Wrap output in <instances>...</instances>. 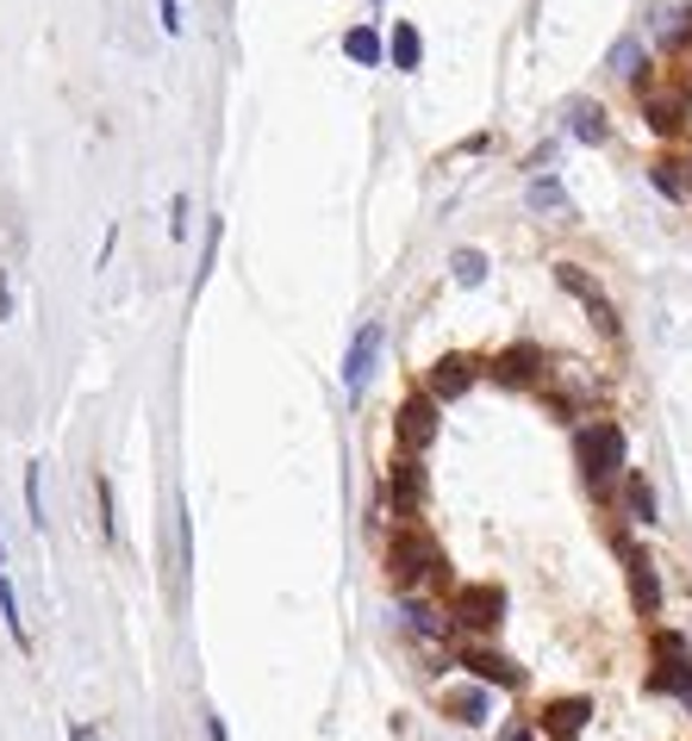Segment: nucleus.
Here are the masks:
<instances>
[{
  "label": "nucleus",
  "mask_w": 692,
  "mask_h": 741,
  "mask_svg": "<svg viewBox=\"0 0 692 741\" xmlns=\"http://www.w3.org/2000/svg\"><path fill=\"white\" fill-rule=\"evenodd\" d=\"M381 573H387V586H394L399 599H406V592H450L455 586V568H450V554H443V542H437L418 518L387 530Z\"/></svg>",
  "instance_id": "f257e3e1"
},
{
  "label": "nucleus",
  "mask_w": 692,
  "mask_h": 741,
  "mask_svg": "<svg viewBox=\"0 0 692 741\" xmlns=\"http://www.w3.org/2000/svg\"><path fill=\"white\" fill-rule=\"evenodd\" d=\"M574 467H580V486L593 493V505L618 499V480L630 467V436H623L618 417H587L574 431Z\"/></svg>",
  "instance_id": "f03ea898"
},
{
  "label": "nucleus",
  "mask_w": 692,
  "mask_h": 741,
  "mask_svg": "<svg viewBox=\"0 0 692 741\" xmlns=\"http://www.w3.org/2000/svg\"><path fill=\"white\" fill-rule=\"evenodd\" d=\"M424 499H431V474H424V462H418L412 448H399L394 462H387V474H381V493H375L368 523H375V530H381L387 518L406 523V518H418V511H424Z\"/></svg>",
  "instance_id": "7ed1b4c3"
},
{
  "label": "nucleus",
  "mask_w": 692,
  "mask_h": 741,
  "mask_svg": "<svg viewBox=\"0 0 692 741\" xmlns=\"http://www.w3.org/2000/svg\"><path fill=\"white\" fill-rule=\"evenodd\" d=\"M486 380L505 387V393H537L555 380V356L543 343H505L486 356Z\"/></svg>",
  "instance_id": "20e7f679"
},
{
  "label": "nucleus",
  "mask_w": 692,
  "mask_h": 741,
  "mask_svg": "<svg viewBox=\"0 0 692 741\" xmlns=\"http://www.w3.org/2000/svg\"><path fill=\"white\" fill-rule=\"evenodd\" d=\"M611 549H618V561H623V580H630V604H637V617H642V623H661V604H668V592H661L656 554L642 549L637 536H623V530H611Z\"/></svg>",
  "instance_id": "39448f33"
},
{
  "label": "nucleus",
  "mask_w": 692,
  "mask_h": 741,
  "mask_svg": "<svg viewBox=\"0 0 692 741\" xmlns=\"http://www.w3.org/2000/svg\"><path fill=\"white\" fill-rule=\"evenodd\" d=\"M455 667H462L468 679L493 686V691H524V686H531V673H524L518 660L505 655L493 636H468V642H455Z\"/></svg>",
  "instance_id": "423d86ee"
},
{
  "label": "nucleus",
  "mask_w": 692,
  "mask_h": 741,
  "mask_svg": "<svg viewBox=\"0 0 692 741\" xmlns=\"http://www.w3.org/2000/svg\"><path fill=\"white\" fill-rule=\"evenodd\" d=\"M450 617L462 636H500L505 623V586L493 580H468V586H450Z\"/></svg>",
  "instance_id": "0eeeda50"
},
{
  "label": "nucleus",
  "mask_w": 692,
  "mask_h": 741,
  "mask_svg": "<svg viewBox=\"0 0 692 741\" xmlns=\"http://www.w3.org/2000/svg\"><path fill=\"white\" fill-rule=\"evenodd\" d=\"M549 275H555V287H562V294H574V299H580V311L593 318V330H599L606 343H623L618 306H611V299H606V287H599V280H593L587 268H580V262H555Z\"/></svg>",
  "instance_id": "6e6552de"
},
{
  "label": "nucleus",
  "mask_w": 692,
  "mask_h": 741,
  "mask_svg": "<svg viewBox=\"0 0 692 741\" xmlns=\"http://www.w3.org/2000/svg\"><path fill=\"white\" fill-rule=\"evenodd\" d=\"M437 436H443V405H437V399L418 387V393H406V399L394 405V443L412 448V455H431Z\"/></svg>",
  "instance_id": "1a4fd4ad"
},
{
  "label": "nucleus",
  "mask_w": 692,
  "mask_h": 741,
  "mask_svg": "<svg viewBox=\"0 0 692 741\" xmlns=\"http://www.w3.org/2000/svg\"><path fill=\"white\" fill-rule=\"evenodd\" d=\"M637 106H642V125L656 131L661 144H674V138H686L692 131V87H649V94H637Z\"/></svg>",
  "instance_id": "9d476101"
},
{
  "label": "nucleus",
  "mask_w": 692,
  "mask_h": 741,
  "mask_svg": "<svg viewBox=\"0 0 692 741\" xmlns=\"http://www.w3.org/2000/svg\"><path fill=\"white\" fill-rule=\"evenodd\" d=\"M486 380V356H437L431 368H424V393L437 399V405H455V399H468L474 387Z\"/></svg>",
  "instance_id": "9b49d317"
},
{
  "label": "nucleus",
  "mask_w": 692,
  "mask_h": 741,
  "mask_svg": "<svg viewBox=\"0 0 692 741\" xmlns=\"http://www.w3.org/2000/svg\"><path fill=\"white\" fill-rule=\"evenodd\" d=\"M399 623H406V629H412L424 648L462 636V629H455V617H450V604H437V592H406V604H399Z\"/></svg>",
  "instance_id": "f8f14e48"
},
{
  "label": "nucleus",
  "mask_w": 692,
  "mask_h": 741,
  "mask_svg": "<svg viewBox=\"0 0 692 741\" xmlns=\"http://www.w3.org/2000/svg\"><path fill=\"white\" fill-rule=\"evenodd\" d=\"M593 717H599V705H593V698H549V705L537 710V729L549 741H580L593 729Z\"/></svg>",
  "instance_id": "ddd939ff"
},
{
  "label": "nucleus",
  "mask_w": 692,
  "mask_h": 741,
  "mask_svg": "<svg viewBox=\"0 0 692 741\" xmlns=\"http://www.w3.org/2000/svg\"><path fill=\"white\" fill-rule=\"evenodd\" d=\"M611 511H618L623 523H637V530H649V523L661 518V499H656V486L642 480L637 467H623V480H618V499H611Z\"/></svg>",
  "instance_id": "4468645a"
},
{
  "label": "nucleus",
  "mask_w": 692,
  "mask_h": 741,
  "mask_svg": "<svg viewBox=\"0 0 692 741\" xmlns=\"http://www.w3.org/2000/svg\"><path fill=\"white\" fill-rule=\"evenodd\" d=\"M375 356H381V325L368 318V325H356V337H349V349H344V393H363L368 387Z\"/></svg>",
  "instance_id": "2eb2a0df"
},
{
  "label": "nucleus",
  "mask_w": 692,
  "mask_h": 741,
  "mask_svg": "<svg viewBox=\"0 0 692 741\" xmlns=\"http://www.w3.org/2000/svg\"><path fill=\"white\" fill-rule=\"evenodd\" d=\"M537 399H543V412L555 417V424H587V417H599V399L587 393V387H537Z\"/></svg>",
  "instance_id": "dca6fc26"
},
{
  "label": "nucleus",
  "mask_w": 692,
  "mask_h": 741,
  "mask_svg": "<svg viewBox=\"0 0 692 741\" xmlns=\"http://www.w3.org/2000/svg\"><path fill=\"white\" fill-rule=\"evenodd\" d=\"M493 686H481V679H468V686H450L443 691V717L450 723H468V729H481L486 723V710H493V698H486Z\"/></svg>",
  "instance_id": "f3484780"
},
{
  "label": "nucleus",
  "mask_w": 692,
  "mask_h": 741,
  "mask_svg": "<svg viewBox=\"0 0 692 741\" xmlns=\"http://www.w3.org/2000/svg\"><path fill=\"white\" fill-rule=\"evenodd\" d=\"M387 63H394L399 75L424 70V32H418L412 19H394V32H387Z\"/></svg>",
  "instance_id": "a211bd4d"
},
{
  "label": "nucleus",
  "mask_w": 692,
  "mask_h": 741,
  "mask_svg": "<svg viewBox=\"0 0 692 741\" xmlns=\"http://www.w3.org/2000/svg\"><path fill=\"white\" fill-rule=\"evenodd\" d=\"M344 56H349V63H363V70H381V63H387V38H381V25H375V19L349 25V32H344Z\"/></svg>",
  "instance_id": "6ab92c4d"
},
{
  "label": "nucleus",
  "mask_w": 692,
  "mask_h": 741,
  "mask_svg": "<svg viewBox=\"0 0 692 741\" xmlns=\"http://www.w3.org/2000/svg\"><path fill=\"white\" fill-rule=\"evenodd\" d=\"M649 188L668 193L674 207H692V188H686V169H680V150H661L656 162H649Z\"/></svg>",
  "instance_id": "aec40b11"
},
{
  "label": "nucleus",
  "mask_w": 692,
  "mask_h": 741,
  "mask_svg": "<svg viewBox=\"0 0 692 741\" xmlns=\"http://www.w3.org/2000/svg\"><path fill=\"white\" fill-rule=\"evenodd\" d=\"M642 686L656 691V698H680V691H692V655H680V660H656V667L642 673Z\"/></svg>",
  "instance_id": "412c9836"
},
{
  "label": "nucleus",
  "mask_w": 692,
  "mask_h": 741,
  "mask_svg": "<svg viewBox=\"0 0 692 741\" xmlns=\"http://www.w3.org/2000/svg\"><path fill=\"white\" fill-rule=\"evenodd\" d=\"M524 207H531V212H549V219H568V188H562L549 169H537V174H531V193H524Z\"/></svg>",
  "instance_id": "4be33fe9"
},
{
  "label": "nucleus",
  "mask_w": 692,
  "mask_h": 741,
  "mask_svg": "<svg viewBox=\"0 0 692 741\" xmlns=\"http://www.w3.org/2000/svg\"><path fill=\"white\" fill-rule=\"evenodd\" d=\"M574 138H580V144H606L611 138V119H606V106H599V100H574Z\"/></svg>",
  "instance_id": "5701e85b"
},
{
  "label": "nucleus",
  "mask_w": 692,
  "mask_h": 741,
  "mask_svg": "<svg viewBox=\"0 0 692 741\" xmlns=\"http://www.w3.org/2000/svg\"><path fill=\"white\" fill-rule=\"evenodd\" d=\"M661 51H668V56L692 51V7H674V13L661 19Z\"/></svg>",
  "instance_id": "b1692460"
},
{
  "label": "nucleus",
  "mask_w": 692,
  "mask_h": 741,
  "mask_svg": "<svg viewBox=\"0 0 692 741\" xmlns=\"http://www.w3.org/2000/svg\"><path fill=\"white\" fill-rule=\"evenodd\" d=\"M0 617H7V636L19 642V655L32 648V629H25V617H19V592L7 586V573H0Z\"/></svg>",
  "instance_id": "393cba45"
},
{
  "label": "nucleus",
  "mask_w": 692,
  "mask_h": 741,
  "mask_svg": "<svg viewBox=\"0 0 692 741\" xmlns=\"http://www.w3.org/2000/svg\"><path fill=\"white\" fill-rule=\"evenodd\" d=\"M450 280H455V287H481V280H486V256H481V250H455V256H450Z\"/></svg>",
  "instance_id": "a878e982"
},
{
  "label": "nucleus",
  "mask_w": 692,
  "mask_h": 741,
  "mask_svg": "<svg viewBox=\"0 0 692 741\" xmlns=\"http://www.w3.org/2000/svg\"><path fill=\"white\" fill-rule=\"evenodd\" d=\"M25 518L44 530V467L38 462H25Z\"/></svg>",
  "instance_id": "bb28decb"
},
{
  "label": "nucleus",
  "mask_w": 692,
  "mask_h": 741,
  "mask_svg": "<svg viewBox=\"0 0 692 741\" xmlns=\"http://www.w3.org/2000/svg\"><path fill=\"white\" fill-rule=\"evenodd\" d=\"M649 648H656V660H680V655H692V642L680 636V629H668V623H656V636H649Z\"/></svg>",
  "instance_id": "cd10ccee"
},
{
  "label": "nucleus",
  "mask_w": 692,
  "mask_h": 741,
  "mask_svg": "<svg viewBox=\"0 0 692 741\" xmlns=\"http://www.w3.org/2000/svg\"><path fill=\"white\" fill-rule=\"evenodd\" d=\"M94 499H101V530H106V542L119 536V511H113V480L106 474H94Z\"/></svg>",
  "instance_id": "c85d7f7f"
},
{
  "label": "nucleus",
  "mask_w": 692,
  "mask_h": 741,
  "mask_svg": "<svg viewBox=\"0 0 692 741\" xmlns=\"http://www.w3.org/2000/svg\"><path fill=\"white\" fill-rule=\"evenodd\" d=\"M156 25L169 38H181V0H156Z\"/></svg>",
  "instance_id": "c756f323"
},
{
  "label": "nucleus",
  "mask_w": 692,
  "mask_h": 741,
  "mask_svg": "<svg viewBox=\"0 0 692 741\" xmlns=\"http://www.w3.org/2000/svg\"><path fill=\"white\" fill-rule=\"evenodd\" d=\"M188 212H193V207H188V193H175V207H169V237H175V243L188 237Z\"/></svg>",
  "instance_id": "7c9ffc66"
},
{
  "label": "nucleus",
  "mask_w": 692,
  "mask_h": 741,
  "mask_svg": "<svg viewBox=\"0 0 692 741\" xmlns=\"http://www.w3.org/2000/svg\"><path fill=\"white\" fill-rule=\"evenodd\" d=\"M549 162H555V144H537V150H531V174L549 169Z\"/></svg>",
  "instance_id": "2f4dec72"
},
{
  "label": "nucleus",
  "mask_w": 692,
  "mask_h": 741,
  "mask_svg": "<svg viewBox=\"0 0 692 741\" xmlns=\"http://www.w3.org/2000/svg\"><path fill=\"white\" fill-rule=\"evenodd\" d=\"M13 318V287H7V275H0V325Z\"/></svg>",
  "instance_id": "473e14b6"
},
{
  "label": "nucleus",
  "mask_w": 692,
  "mask_h": 741,
  "mask_svg": "<svg viewBox=\"0 0 692 741\" xmlns=\"http://www.w3.org/2000/svg\"><path fill=\"white\" fill-rule=\"evenodd\" d=\"M207 741H231L226 723H219V710H207Z\"/></svg>",
  "instance_id": "72a5a7b5"
},
{
  "label": "nucleus",
  "mask_w": 692,
  "mask_h": 741,
  "mask_svg": "<svg viewBox=\"0 0 692 741\" xmlns=\"http://www.w3.org/2000/svg\"><path fill=\"white\" fill-rule=\"evenodd\" d=\"M680 169H686V188H692V150H680Z\"/></svg>",
  "instance_id": "f704fd0d"
},
{
  "label": "nucleus",
  "mask_w": 692,
  "mask_h": 741,
  "mask_svg": "<svg viewBox=\"0 0 692 741\" xmlns=\"http://www.w3.org/2000/svg\"><path fill=\"white\" fill-rule=\"evenodd\" d=\"M70 741H94V729H75V735Z\"/></svg>",
  "instance_id": "c9c22d12"
},
{
  "label": "nucleus",
  "mask_w": 692,
  "mask_h": 741,
  "mask_svg": "<svg viewBox=\"0 0 692 741\" xmlns=\"http://www.w3.org/2000/svg\"><path fill=\"white\" fill-rule=\"evenodd\" d=\"M0 568H7V542H0Z\"/></svg>",
  "instance_id": "e433bc0d"
},
{
  "label": "nucleus",
  "mask_w": 692,
  "mask_h": 741,
  "mask_svg": "<svg viewBox=\"0 0 692 741\" xmlns=\"http://www.w3.org/2000/svg\"><path fill=\"white\" fill-rule=\"evenodd\" d=\"M368 7H381V0H368Z\"/></svg>",
  "instance_id": "4c0bfd02"
}]
</instances>
